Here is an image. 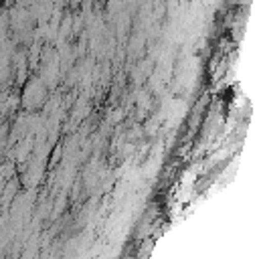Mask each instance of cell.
<instances>
[]
</instances>
